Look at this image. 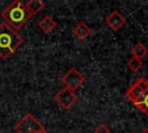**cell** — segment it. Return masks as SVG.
<instances>
[{
    "mask_svg": "<svg viewBox=\"0 0 148 133\" xmlns=\"http://www.w3.org/2000/svg\"><path fill=\"white\" fill-rule=\"evenodd\" d=\"M105 23L113 30V31H118L125 23H126V19L125 16L121 15V13L119 10H112L105 19Z\"/></svg>",
    "mask_w": 148,
    "mask_h": 133,
    "instance_id": "6",
    "label": "cell"
},
{
    "mask_svg": "<svg viewBox=\"0 0 148 133\" xmlns=\"http://www.w3.org/2000/svg\"><path fill=\"white\" fill-rule=\"evenodd\" d=\"M130 133H134V132H130Z\"/></svg>",
    "mask_w": 148,
    "mask_h": 133,
    "instance_id": "18",
    "label": "cell"
},
{
    "mask_svg": "<svg viewBox=\"0 0 148 133\" xmlns=\"http://www.w3.org/2000/svg\"><path fill=\"white\" fill-rule=\"evenodd\" d=\"M56 25H57L56 21H54L51 16H49V15L44 16V17L38 22V27H39V29H40L44 34H50V32H52V31L54 30Z\"/></svg>",
    "mask_w": 148,
    "mask_h": 133,
    "instance_id": "8",
    "label": "cell"
},
{
    "mask_svg": "<svg viewBox=\"0 0 148 133\" xmlns=\"http://www.w3.org/2000/svg\"><path fill=\"white\" fill-rule=\"evenodd\" d=\"M147 53H148V49L142 43H136L131 49V54L133 56V58H136V59H142L145 56H147Z\"/></svg>",
    "mask_w": 148,
    "mask_h": 133,
    "instance_id": "11",
    "label": "cell"
},
{
    "mask_svg": "<svg viewBox=\"0 0 148 133\" xmlns=\"http://www.w3.org/2000/svg\"><path fill=\"white\" fill-rule=\"evenodd\" d=\"M143 94V91L138 87V84L134 82L126 91H125V96H126V98L127 99H130L132 103H134V102H136L139 98H140V96Z\"/></svg>",
    "mask_w": 148,
    "mask_h": 133,
    "instance_id": "9",
    "label": "cell"
},
{
    "mask_svg": "<svg viewBox=\"0 0 148 133\" xmlns=\"http://www.w3.org/2000/svg\"><path fill=\"white\" fill-rule=\"evenodd\" d=\"M40 133H49V132H47L46 130H44V131H43V132H40Z\"/></svg>",
    "mask_w": 148,
    "mask_h": 133,
    "instance_id": "17",
    "label": "cell"
},
{
    "mask_svg": "<svg viewBox=\"0 0 148 133\" xmlns=\"http://www.w3.org/2000/svg\"><path fill=\"white\" fill-rule=\"evenodd\" d=\"M141 133H148V128H145V130H143Z\"/></svg>",
    "mask_w": 148,
    "mask_h": 133,
    "instance_id": "16",
    "label": "cell"
},
{
    "mask_svg": "<svg viewBox=\"0 0 148 133\" xmlns=\"http://www.w3.org/2000/svg\"><path fill=\"white\" fill-rule=\"evenodd\" d=\"M135 83L138 84V87L145 93L146 90H148V79H146V77H139L136 81H135Z\"/></svg>",
    "mask_w": 148,
    "mask_h": 133,
    "instance_id": "14",
    "label": "cell"
},
{
    "mask_svg": "<svg viewBox=\"0 0 148 133\" xmlns=\"http://www.w3.org/2000/svg\"><path fill=\"white\" fill-rule=\"evenodd\" d=\"M1 16L3 17L5 22L13 30L16 31L20 30L31 19L32 15L29 13V10L27 9L25 5L22 1L15 0L1 13Z\"/></svg>",
    "mask_w": 148,
    "mask_h": 133,
    "instance_id": "1",
    "label": "cell"
},
{
    "mask_svg": "<svg viewBox=\"0 0 148 133\" xmlns=\"http://www.w3.org/2000/svg\"><path fill=\"white\" fill-rule=\"evenodd\" d=\"M91 34V29L88 24H86L84 22H79L74 28H73V35L80 39V40H83L86 39L89 35Z\"/></svg>",
    "mask_w": 148,
    "mask_h": 133,
    "instance_id": "7",
    "label": "cell"
},
{
    "mask_svg": "<svg viewBox=\"0 0 148 133\" xmlns=\"http://www.w3.org/2000/svg\"><path fill=\"white\" fill-rule=\"evenodd\" d=\"M44 130V126L31 113L25 114L14 126V131L16 133H40Z\"/></svg>",
    "mask_w": 148,
    "mask_h": 133,
    "instance_id": "3",
    "label": "cell"
},
{
    "mask_svg": "<svg viewBox=\"0 0 148 133\" xmlns=\"http://www.w3.org/2000/svg\"><path fill=\"white\" fill-rule=\"evenodd\" d=\"M54 101L57 102L58 105H60L62 109L67 110L71 106H73L75 104V102L77 101V96L74 91L67 89V88H62L60 89L56 95H54Z\"/></svg>",
    "mask_w": 148,
    "mask_h": 133,
    "instance_id": "5",
    "label": "cell"
},
{
    "mask_svg": "<svg viewBox=\"0 0 148 133\" xmlns=\"http://www.w3.org/2000/svg\"><path fill=\"white\" fill-rule=\"evenodd\" d=\"M126 65H127V67L132 72H138L142 67V61H141V59H136V58H133L132 57L130 60H127Z\"/></svg>",
    "mask_w": 148,
    "mask_h": 133,
    "instance_id": "13",
    "label": "cell"
},
{
    "mask_svg": "<svg viewBox=\"0 0 148 133\" xmlns=\"http://www.w3.org/2000/svg\"><path fill=\"white\" fill-rule=\"evenodd\" d=\"M94 132L95 133H111L110 128L106 125H104V124H99L98 126H96V128H95Z\"/></svg>",
    "mask_w": 148,
    "mask_h": 133,
    "instance_id": "15",
    "label": "cell"
},
{
    "mask_svg": "<svg viewBox=\"0 0 148 133\" xmlns=\"http://www.w3.org/2000/svg\"><path fill=\"white\" fill-rule=\"evenodd\" d=\"M61 81L65 84V88L72 91H75L84 83V76L76 68L73 67V68H69L64 74V76L61 77Z\"/></svg>",
    "mask_w": 148,
    "mask_h": 133,
    "instance_id": "4",
    "label": "cell"
},
{
    "mask_svg": "<svg viewBox=\"0 0 148 133\" xmlns=\"http://www.w3.org/2000/svg\"><path fill=\"white\" fill-rule=\"evenodd\" d=\"M142 113H145L146 116H148V90H146L141 96L140 98L133 103Z\"/></svg>",
    "mask_w": 148,
    "mask_h": 133,
    "instance_id": "12",
    "label": "cell"
},
{
    "mask_svg": "<svg viewBox=\"0 0 148 133\" xmlns=\"http://www.w3.org/2000/svg\"><path fill=\"white\" fill-rule=\"evenodd\" d=\"M24 5H25L27 9L29 10V13L31 15H35V14L39 13L44 8V6H45L44 1H42V0H29Z\"/></svg>",
    "mask_w": 148,
    "mask_h": 133,
    "instance_id": "10",
    "label": "cell"
},
{
    "mask_svg": "<svg viewBox=\"0 0 148 133\" xmlns=\"http://www.w3.org/2000/svg\"><path fill=\"white\" fill-rule=\"evenodd\" d=\"M23 43V38L6 22L0 23V58L8 59Z\"/></svg>",
    "mask_w": 148,
    "mask_h": 133,
    "instance_id": "2",
    "label": "cell"
}]
</instances>
